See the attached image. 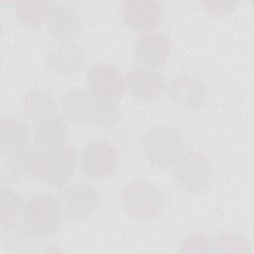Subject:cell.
I'll return each instance as SVG.
<instances>
[{"label":"cell","mask_w":254,"mask_h":254,"mask_svg":"<svg viewBox=\"0 0 254 254\" xmlns=\"http://www.w3.org/2000/svg\"><path fill=\"white\" fill-rule=\"evenodd\" d=\"M175 183L190 194L204 192L211 182V167L207 158L195 151L187 152L173 163Z\"/></svg>","instance_id":"6da1fadb"},{"label":"cell","mask_w":254,"mask_h":254,"mask_svg":"<svg viewBox=\"0 0 254 254\" xmlns=\"http://www.w3.org/2000/svg\"><path fill=\"white\" fill-rule=\"evenodd\" d=\"M142 149L148 160L154 165L169 166L181 155V134L170 126H152L144 134Z\"/></svg>","instance_id":"7a4b0ae2"},{"label":"cell","mask_w":254,"mask_h":254,"mask_svg":"<svg viewBox=\"0 0 254 254\" xmlns=\"http://www.w3.org/2000/svg\"><path fill=\"white\" fill-rule=\"evenodd\" d=\"M65 115L76 122H107L114 119V104L106 103L95 98L90 92L70 90L62 100Z\"/></svg>","instance_id":"3957f363"},{"label":"cell","mask_w":254,"mask_h":254,"mask_svg":"<svg viewBox=\"0 0 254 254\" xmlns=\"http://www.w3.org/2000/svg\"><path fill=\"white\" fill-rule=\"evenodd\" d=\"M63 209L58 200L50 194L31 197L24 208L25 221L31 232L48 235L59 228Z\"/></svg>","instance_id":"277c9868"},{"label":"cell","mask_w":254,"mask_h":254,"mask_svg":"<svg viewBox=\"0 0 254 254\" xmlns=\"http://www.w3.org/2000/svg\"><path fill=\"white\" fill-rule=\"evenodd\" d=\"M89 92L98 100L115 104L122 96L124 82L120 72L106 64H94L87 75Z\"/></svg>","instance_id":"5b68a950"},{"label":"cell","mask_w":254,"mask_h":254,"mask_svg":"<svg viewBox=\"0 0 254 254\" xmlns=\"http://www.w3.org/2000/svg\"><path fill=\"white\" fill-rule=\"evenodd\" d=\"M81 168L93 179H105L112 176L116 169L115 151L107 142H92L81 154Z\"/></svg>","instance_id":"8992f818"},{"label":"cell","mask_w":254,"mask_h":254,"mask_svg":"<svg viewBox=\"0 0 254 254\" xmlns=\"http://www.w3.org/2000/svg\"><path fill=\"white\" fill-rule=\"evenodd\" d=\"M63 212L69 217H88L96 209L98 204V194L96 189L88 185L72 186L63 190L60 194Z\"/></svg>","instance_id":"52a82bcc"},{"label":"cell","mask_w":254,"mask_h":254,"mask_svg":"<svg viewBox=\"0 0 254 254\" xmlns=\"http://www.w3.org/2000/svg\"><path fill=\"white\" fill-rule=\"evenodd\" d=\"M172 102L184 108H199L205 98L202 81L193 75H180L166 87Z\"/></svg>","instance_id":"ba28073f"},{"label":"cell","mask_w":254,"mask_h":254,"mask_svg":"<svg viewBox=\"0 0 254 254\" xmlns=\"http://www.w3.org/2000/svg\"><path fill=\"white\" fill-rule=\"evenodd\" d=\"M77 153L70 146H56L49 150V162L45 181L53 187H63L72 176Z\"/></svg>","instance_id":"9c48e42d"},{"label":"cell","mask_w":254,"mask_h":254,"mask_svg":"<svg viewBox=\"0 0 254 254\" xmlns=\"http://www.w3.org/2000/svg\"><path fill=\"white\" fill-rule=\"evenodd\" d=\"M126 85L134 98L144 102L157 99L165 89L161 74L144 67H133L129 70Z\"/></svg>","instance_id":"30bf717a"},{"label":"cell","mask_w":254,"mask_h":254,"mask_svg":"<svg viewBox=\"0 0 254 254\" xmlns=\"http://www.w3.org/2000/svg\"><path fill=\"white\" fill-rule=\"evenodd\" d=\"M162 17L163 7L157 1H125L122 5V18L133 29H152Z\"/></svg>","instance_id":"8fae6325"},{"label":"cell","mask_w":254,"mask_h":254,"mask_svg":"<svg viewBox=\"0 0 254 254\" xmlns=\"http://www.w3.org/2000/svg\"><path fill=\"white\" fill-rule=\"evenodd\" d=\"M169 52V39L159 32L147 31L138 39L136 45L137 60L148 66L162 64L167 60Z\"/></svg>","instance_id":"7c38bea8"},{"label":"cell","mask_w":254,"mask_h":254,"mask_svg":"<svg viewBox=\"0 0 254 254\" xmlns=\"http://www.w3.org/2000/svg\"><path fill=\"white\" fill-rule=\"evenodd\" d=\"M34 137L39 144L46 146H60L66 136V125L62 117H53L39 121L35 126Z\"/></svg>","instance_id":"4fadbf2b"},{"label":"cell","mask_w":254,"mask_h":254,"mask_svg":"<svg viewBox=\"0 0 254 254\" xmlns=\"http://www.w3.org/2000/svg\"><path fill=\"white\" fill-rule=\"evenodd\" d=\"M28 137V128L19 118L8 117L2 119L1 148L3 152L5 150L8 152L21 151L19 149L25 147Z\"/></svg>","instance_id":"5bb4252c"},{"label":"cell","mask_w":254,"mask_h":254,"mask_svg":"<svg viewBox=\"0 0 254 254\" xmlns=\"http://www.w3.org/2000/svg\"><path fill=\"white\" fill-rule=\"evenodd\" d=\"M60 7L52 13L51 25L52 33L55 37H59L60 41H67V37H72L76 32L75 29L78 27V18L75 13L70 10Z\"/></svg>","instance_id":"9a60e30c"},{"label":"cell","mask_w":254,"mask_h":254,"mask_svg":"<svg viewBox=\"0 0 254 254\" xmlns=\"http://www.w3.org/2000/svg\"><path fill=\"white\" fill-rule=\"evenodd\" d=\"M50 2H20L18 14L20 20L30 27L41 25L49 14Z\"/></svg>","instance_id":"2e32d148"}]
</instances>
